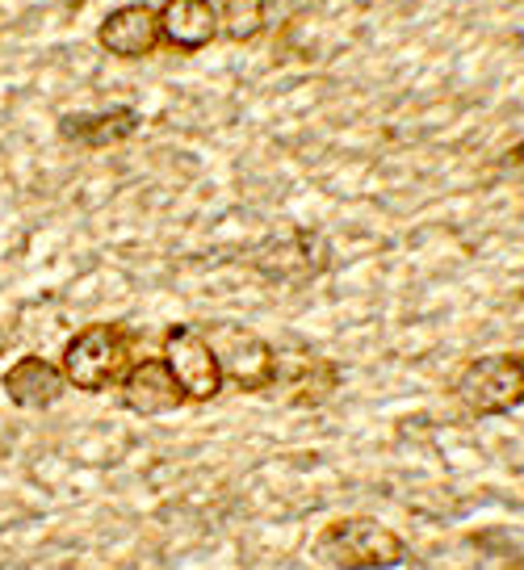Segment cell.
<instances>
[{"mask_svg": "<svg viewBox=\"0 0 524 570\" xmlns=\"http://www.w3.org/2000/svg\"><path fill=\"white\" fill-rule=\"evenodd\" d=\"M164 361L168 370L177 374V382L185 386L189 403H210L223 391V365H218V353L206 327H194V323H172L164 332Z\"/></svg>", "mask_w": 524, "mask_h": 570, "instance_id": "cell-4", "label": "cell"}, {"mask_svg": "<svg viewBox=\"0 0 524 570\" xmlns=\"http://www.w3.org/2000/svg\"><path fill=\"white\" fill-rule=\"evenodd\" d=\"M332 268V244L324 232H286L256 252V273L277 285H307Z\"/></svg>", "mask_w": 524, "mask_h": 570, "instance_id": "cell-6", "label": "cell"}, {"mask_svg": "<svg viewBox=\"0 0 524 570\" xmlns=\"http://www.w3.org/2000/svg\"><path fill=\"white\" fill-rule=\"evenodd\" d=\"M315 558L336 570H395L407 562V541L382 520L344 517L315 537Z\"/></svg>", "mask_w": 524, "mask_h": 570, "instance_id": "cell-2", "label": "cell"}, {"mask_svg": "<svg viewBox=\"0 0 524 570\" xmlns=\"http://www.w3.org/2000/svg\"><path fill=\"white\" fill-rule=\"evenodd\" d=\"M118 399H122V407L135 411V415H168V411H177L189 403V394H185V386L177 382V374L168 370L164 356L135 361L127 374H122V382H118Z\"/></svg>", "mask_w": 524, "mask_h": 570, "instance_id": "cell-7", "label": "cell"}, {"mask_svg": "<svg viewBox=\"0 0 524 570\" xmlns=\"http://www.w3.org/2000/svg\"><path fill=\"white\" fill-rule=\"evenodd\" d=\"M0 386H4L13 407L42 411L63 399L68 377H63V370H59L55 361H47V356H21V361H13V365L4 370V382H0Z\"/></svg>", "mask_w": 524, "mask_h": 570, "instance_id": "cell-10", "label": "cell"}, {"mask_svg": "<svg viewBox=\"0 0 524 570\" xmlns=\"http://www.w3.org/2000/svg\"><path fill=\"white\" fill-rule=\"evenodd\" d=\"M130 348H135V327H130V323H122V320L89 323V327H80V332L68 340L59 370H63L68 386H76V391H85V394L109 391V386H118L122 374L135 365Z\"/></svg>", "mask_w": 524, "mask_h": 570, "instance_id": "cell-1", "label": "cell"}, {"mask_svg": "<svg viewBox=\"0 0 524 570\" xmlns=\"http://www.w3.org/2000/svg\"><path fill=\"white\" fill-rule=\"evenodd\" d=\"M453 399L471 415H507V411H516L524 403L521 361L516 356H478L457 374Z\"/></svg>", "mask_w": 524, "mask_h": 570, "instance_id": "cell-3", "label": "cell"}, {"mask_svg": "<svg viewBox=\"0 0 524 570\" xmlns=\"http://www.w3.org/2000/svg\"><path fill=\"white\" fill-rule=\"evenodd\" d=\"M516 361H521V377H524V353H521V356H516Z\"/></svg>", "mask_w": 524, "mask_h": 570, "instance_id": "cell-15", "label": "cell"}, {"mask_svg": "<svg viewBox=\"0 0 524 570\" xmlns=\"http://www.w3.org/2000/svg\"><path fill=\"white\" fill-rule=\"evenodd\" d=\"M218 35L227 42H253L265 21H269V4L265 0H218Z\"/></svg>", "mask_w": 524, "mask_h": 570, "instance_id": "cell-12", "label": "cell"}, {"mask_svg": "<svg viewBox=\"0 0 524 570\" xmlns=\"http://www.w3.org/2000/svg\"><path fill=\"white\" fill-rule=\"evenodd\" d=\"M80 4H89V0H68V9H80Z\"/></svg>", "mask_w": 524, "mask_h": 570, "instance_id": "cell-14", "label": "cell"}, {"mask_svg": "<svg viewBox=\"0 0 524 570\" xmlns=\"http://www.w3.org/2000/svg\"><path fill=\"white\" fill-rule=\"evenodd\" d=\"M500 168L504 173H512V177H524V139L512 147V151H504V160H500Z\"/></svg>", "mask_w": 524, "mask_h": 570, "instance_id": "cell-13", "label": "cell"}, {"mask_svg": "<svg viewBox=\"0 0 524 570\" xmlns=\"http://www.w3.org/2000/svg\"><path fill=\"white\" fill-rule=\"evenodd\" d=\"M206 336L218 353L223 382H236L239 391H269L277 374V348L269 340H260L248 327H231V323L206 327Z\"/></svg>", "mask_w": 524, "mask_h": 570, "instance_id": "cell-5", "label": "cell"}, {"mask_svg": "<svg viewBox=\"0 0 524 570\" xmlns=\"http://www.w3.org/2000/svg\"><path fill=\"white\" fill-rule=\"evenodd\" d=\"M218 38L215 0H164L160 4V42L181 55H194Z\"/></svg>", "mask_w": 524, "mask_h": 570, "instance_id": "cell-9", "label": "cell"}, {"mask_svg": "<svg viewBox=\"0 0 524 570\" xmlns=\"http://www.w3.org/2000/svg\"><path fill=\"white\" fill-rule=\"evenodd\" d=\"M97 42L113 59H144V55H151L160 47V9H151L144 0L118 4L97 26Z\"/></svg>", "mask_w": 524, "mask_h": 570, "instance_id": "cell-8", "label": "cell"}, {"mask_svg": "<svg viewBox=\"0 0 524 570\" xmlns=\"http://www.w3.org/2000/svg\"><path fill=\"white\" fill-rule=\"evenodd\" d=\"M139 126H144V114L130 106H113L101 109V114H63L59 118V139L85 147V151H101V147L127 142Z\"/></svg>", "mask_w": 524, "mask_h": 570, "instance_id": "cell-11", "label": "cell"}]
</instances>
